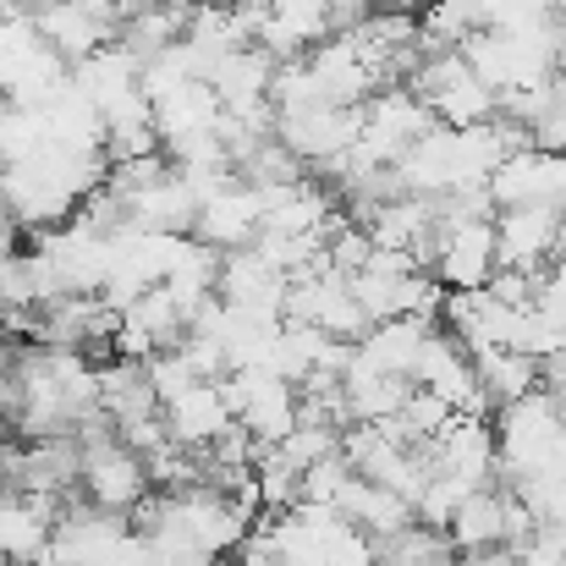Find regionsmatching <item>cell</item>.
<instances>
[{"mask_svg":"<svg viewBox=\"0 0 566 566\" xmlns=\"http://www.w3.org/2000/svg\"><path fill=\"white\" fill-rule=\"evenodd\" d=\"M347 479H353V462H347L342 451H331L325 462H314V468L303 473V501H325V506H336V495L347 490Z\"/></svg>","mask_w":566,"mask_h":566,"instance_id":"cell-25","label":"cell"},{"mask_svg":"<svg viewBox=\"0 0 566 566\" xmlns=\"http://www.w3.org/2000/svg\"><path fill=\"white\" fill-rule=\"evenodd\" d=\"M308 72H314L319 99L347 105V111L369 105L379 88H385V83H379V72L364 61V50H358L347 33H331L325 44H314V50H308Z\"/></svg>","mask_w":566,"mask_h":566,"instance_id":"cell-13","label":"cell"},{"mask_svg":"<svg viewBox=\"0 0 566 566\" xmlns=\"http://www.w3.org/2000/svg\"><path fill=\"white\" fill-rule=\"evenodd\" d=\"M0 566H44V562H28V556H0Z\"/></svg>","mask_w":566,"mask_h":566,"instance_id":"cell-28","label":"cell"},{"mask_svg":"<svg viewBox=\"0 0 566 566\" xmlns=\"http://www.w3.org/2000/svg\"><path fill=\"white\" fill-rule=\"evenodd\" d=\"M33 33L61 55V61H88L94 50L122 39V11L111 0H44L33 11Z\"/></svg>","mask_w":566,"mask_h":566,"instance_id":"cell-8","label":"cell"},{"mask_svg":"<svg viewBox=\"0 0 566 566\" xmlns=\"http://www.w3.org/2000/svg\"><path fill=\"white\" fill-rule=\"evenodd\" d=\"M342 396H347L353 423H379V418H390V412H401V407H407L412 379L407 375H385V369H369V364L353 353V364L342 369Z\"/></svg>","mask_w":566,"mask_h":566,"instance_id":"cell-17","label":"cell"},{"mask_svg":"<svg viewBox=\"0 0 566 566\" xmlns=\"http://www.w3.org/2000/svg\"><path fill=\"white\" fill-rule=\"evenodd\" d=\"M566 440V412L556 390H528L512 407L495 412V446H501V484H517L528 473H545L556 446Z\"/></svg>","mask_w":566,"mask_h":566,"instance_id":"cell-3","label":"cell"},{"mask_svg":"<svg viewBox=\"0 0 566 566\" xmlns=\"http://www.w3.org/2000/svg\"><path fill=\"white\" fill-rule=\"evenodd\" d=\"M336 512H342L353 528H364L369 539H385V534H396V528H407V523L418 517L407 495L385 490V484L364 479V473H353V479H347V490L336 495Z\"/></svg>","mask_w":566,"mask_h":566,"instance_id":"cell-16","label":"cell"},{"mask_svg":"<svg viewBox=\"0 0 566 566\" xmlns=\"http://www.w3.org/2000/svg\"><path fill=\"white\" fill-rule=\"evenodd\" d=\"M149 379H155L160 401H177V396H182V390H192L203 375L192 369V358L182 353V347H166V353H155V358H149Z\"/></svg>","mask_w":566,"mask_h":566,"instance_id":"cell-24","label":"cell"},{"mask_svg":"<svg viewBox=\"0 0 566 566\" xmlns=\"http://www.w3.org/2000/svg\"><path fill=\"white\" fill-rule=\"evenodd\" d=\"M253 490H259V506L281 517V512H292L303 501V468L281 446H264L259 462H253Z\"/></svg>","mask_w":566,"mask_h":566,"instance_id":"cell-22","label":"cell"},{"mask_svg":"<svg viewBox=\"0 0 566 566\" xmlns=\"http://www.w3.org/2000/svg\"><path fill=\"white\" fill-rule=\"evenodd\" d=\"M264 231V192L242 177H231L226 188H214L198 203V220H192V237H203L209 248L231 253V248H253Z\"/></svg>","mask_w":566,"mask_h":566,"instance_id":"cell-11","label":"cell"},{"mask_svg":"<svg viewBox=\"0 0 566 566\" xmlns=\"http://www.w3.org/2000/svg\"><path fill=\"white\" fill-rule=\"evenodd\" d=\"M220 385H226V396L237 407V423L259 446H281L303 423V385L281 379L275 369H231Z\"/></svg>","mask_w":566,"mask_h":566,"instance_id":"cell-6","label":"cell"},{"mask_svg":"<svg viewBox=\"0 0 566 566\" xmlns=\"http://www.w3.org/2000/svg\"><path fill=\"white\" fill-rule=\"evenodd\" d=\"M188 22H192V0H149L144 11H133L122 22V44L138 61H149V55L171 50L177 39H188Z\"/></svg>","mask_w":566,"mask_h":566,"instance_id":"cell-20","label":"cell"},{"mask_svg":"<svg viewBox=\"0 0 566 566\" xmlns=\"http://www.w3.org/2000/svg\"><path fill=\"white\" fill-rule=\"evenodd\" d=\"M407 83L446 127H479V122L501 116V88L484 83L462 50H423L418 66L407 72Z\"/></svg>","mask_w":566,"mask_h":566,"instance_id":"cell-2","label":"cell"},{"mask_svg":"<svg viewBox=\"0 0 566 566\" xmlns=\"http://www.w3.org/2000/svg\"><path fill=\"white\" fill-rule=\"evenodd\" d=\"M473 369H479V390H484L490 412L539 390V358H528L517 347H484V353H473Z\"/></svg>","mask_w":566,"mask_h":566,"instance_id":"cell-18","label":"cell"},{"mask_svg":"<svg viewBox=\"0 0 566 566\" xmlns=\"http://www.w3.org/2000/svg\"><path fill=\"white\" fill-rule=\"evenodd\" d=\"M434 336V319H423V314H396V319H375L369 331H364V342L353 347L369 369H385V375H407L418 369V358H423V342Z\"/></svg>","mask_w":566,"mask_h":566,"instance_id":"cell-15","label":"cell"},{"mask_svg":"<svg viewBox=\"0 0 566 566\" xmlns=\"http://www.w3.org/2000/svg\"><path fill=\"white\" fill-rule=\"evenodd\" d=\"M566 248V209L556 203H517V209H495V259L506 270H528L545 275Z\"/></svg>","mask_w":566,"mask_h":566,"instance_id":"cell-7","label":"cell"},{"mask_svg":"<svg viewBox=\"0 0 566 566\" xmlns=\"http://www.w3.org/2000/svg\"><path fill=\"white\" fill-rule=\"evenodd\" d=\"M358 127H364V105L347 111V105H331V99H308V105H281L275 111V138L303 166H319V171H331L358 144Z\"/></svg>","mask_w":566,"mask_h":566,"instance_id":"cell-5","label":"cell"},{"mask_svg":"<svg viewBox=\"0 0 566 566\" xmlns=\"http://www.w3.org/2000/svg\"><path fill=\"white\" fill-rule=\"evenodd\" d=\"M434 281L446 292H479L501 270L495 259V214H440L434 226Z\"/></svg>","mask_w":566,"mask_h":566,"instance_id":"cell-4","label":"cell"},{"mask_svg":"<svg viewBox=\"0 0 566 566\" xmlns=\"http://www.w3.org/2000/svg\"><path fill=\"white\" fill-rule=\"evenodd\" d=\"M423 451H429L434 473H457L468 484H495L501 479V446H495V423L484 412H457Z\"/></svg>","mask_w":566,"mask_h":566,"instance_id":"cell-9","label":"cell"},{"mask_svg":"<svg viewBox=\"0 0 566 566\" xmlns=\"http://www.w3.org/2000/svg\"><path fill=\"white\" fill-rule=\"evenodd\" d=\"M539 385L556 390V396H566V342L551 353V358H539Z\"/></svg>","mask_w":566,"mask_h":566,"instance_id":"cell-26","label":"cell"},{"mask_svg":"<svg viewBox=\"0 0 566 566\" xmlns=\"http://www.w3.org/2000/svg\"><path fill=\"white\" fill-rule=\"evenodd\" d=\"M457 551H484V545H506V484H479L457 517L446 523Z\"/></svg>","mask_w":566,"mask_h":566,"instance_id":"cell-19","label":"cell"},{"mask_svg":"<svg viewBox=\"0 0 566 566\" xmlns=\"http://www.w3.org/2000/svg\"><path fill=\"white\" fill-rule=\"evenodd\" d=\"M412 385H423V390L446 396L457 412H484V418H495V412H490V401H484V390H479L473 353H468L451 331H440V325H434V336L423 342V358H418V369H412Z\"/></svg>","mask_w":566,"mask_h":566,"instance_id":"cell-12","label":"cell"},{"mask_svg":"<svg viewBox=\"0 0 566 566\" xmlns=\"http://www.w3.org/2000/svg\"><path fill=\"white\" fill-rule=\"evenodd\" d=\"M231 423H237V407H231V396H226L220 379H198L177 401H166V429H171V440L188 446V451L214 446Z\"/></svg>","mask_w":566,"mask_h":566,"instance_id":"cell-14","label":"cell"},{"mask_svg":"<svg viewBox=\"0 0 566 566\" xmlns=\"http://www.w3.org/2000/svg\"><path fill=\"white\" fill-rule=\"evenodd\" d=\"M457 545H451V534L446 528H429V523H407V528H396V534H385L375 539V562L379 566H457Z\"/></svg>","mask_w":566,"mask_h":566,"instance_id":"cell-21","label":"cell"},{"mask_svg":"<svg viewBox=\"0 0 566 566\" xmlns=\"http://www.w3.org/2000/svg\"><path fill=\"white\" fill-rule=\"evenodd\" d=\"M375 6H390V11H423L429 0H375Z\"/></svg>","mask_w":566,"mask_h":566,"instance_id":"cell-27","label":"cell"},{"mask_svg":"<svg viewBox=\"0 0 566 566\" xmlns=\"http://www.w3.org/2000/svg\"><path fill=\"white\" fill-rule=\"evenodd\" d=\"M473 490H479V484H468V479H457V473H429V484L418 490L412 512H418V523H429V528H446V523L457 517V506H462Z\"/></svg>","mask_w":566,"mask_h":566,"instance_id":"cell-23","label":"cell"},{"mask_svg":"<svg viewBox=\"0 0 566 566\" xmlns=\"http://www.w3.org/2000/svg\"><path fill=\"white\" fill-rule=\"evenodd\" d=\"M77 440H83V479H77V490H83L99 512L133 517V512L149 501V490H155L144 451H133V446L116 434V423H111L105 407H99L94 418H83Z\"/></svg>","mask_w":566,"mask_h":566,"instance_id":"cell-1","label":"cell"},{"mask_svg":"<svg viewBox=\"0 0 566 566\" xmlns=\"http://www.w3.org/2000/svg\"><path fill=\"white\" fill-rule=\"evenodd\" d=\"M490 203L495 209H517V203H556V209H566V155L539 149V144L512 149L495 166V177H490Z\"/></svg>","mask_w":566,"mask_h":566,"instance_id":"cell-10","label":"cell"}]
</instances>
